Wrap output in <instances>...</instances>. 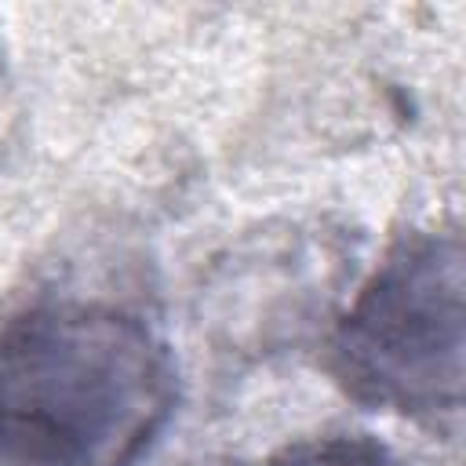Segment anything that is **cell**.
Segmentation results:
<instances>
[{"instance_id": "3957f363", "label": "cell", "mask_w": 466, "mask_h": 466, "mask_svg": "<svg viewBox=\"0 0 466 466\" xmlns=\"http://www.w3.org/2000/svg\"><path fill=\"white\" fill-rule=\"evenodd\" d=\"M262 466H393V459L371 437L335 433V437L299 441V444L277 451L273 459H266Z\"/></svg>"}, {"instance_id": "277c9868", "label": "cell", "mask_w": 466, "mask_h": 466, "mask_svg": "<svg viewBox=\"0 0 466 466\" xmlns=\"http://www.w3.org/2000/svg\"><path fill=\"white\" fill-rule=\"evenodd\" d=\"M4 120H7V98H4V87H0V138H4Z\"/></svg>"}, {"instance_id": "7a4b0ae2", "label": "cell", "mask_w": 466, "mask_h": 466, "mask_svg": "<svg viewBox=\"0 0 466 466\" xmlns=\"http://www.w3.org/2000/svg\"><path fill=\"white\" fill-rule=\"evenodd\" d=\"M462 240L400 233L328 339V371L371 411L455 430L462 415Z\"/></svg>"}, {"instance_id": "6da1fadb", "label": "cell", "mask_w": 466, "mask_h": 466, "mask_svg": "<svg viewBox=\"0 0 466 466\" xmlns=\"http://www.w3.org/2000/svg\"><path fill=\"white\" fill-rule=\"evenodd\" d=\"M175 390V357L142 313L36 302L0 328V466H138Z\"/></svg>"}]
</instances>
